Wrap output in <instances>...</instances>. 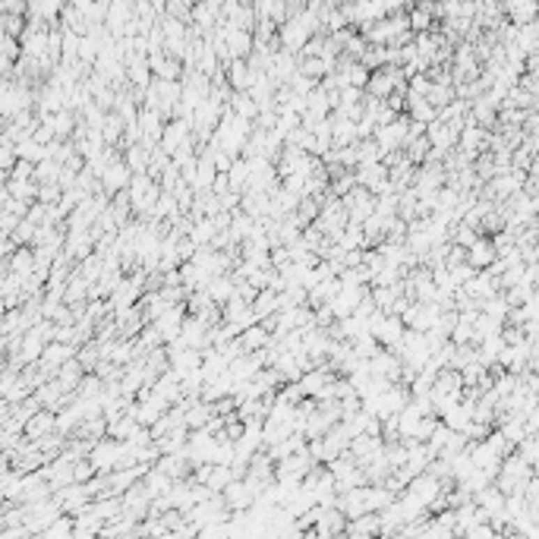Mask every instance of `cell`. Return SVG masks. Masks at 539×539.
Segmentation results:
<instances>
[{
  "mask_svg": "<svg viewBox=\"0 0 539 539\" xmlns=\"http://www.w3.org/2000/svg\"><path fill=\"white\" fill-rule=\"evenodd\" d=\"M224 501H227L230 511H250V508L259 501V486L250 483L246 476H240V480H234L227 489H224Z\"/></svg>",
  "mask_w": 539,
  "mask_h": 539,
  "instance_id": "cell-1",
  "label": "cell"
},
{
  "mask_svg": "<svg viewBox=\"0 0 539 539\" xmlns=\"http://www.w3.org/2000/svg\"><path fill=\"white\" fill-rule=\"evenodd\" d=\"M79 354V344H63V341H51L45 347V354H41V369H45V375H57V369L63 366L66 360H73V356Z\"/></svg>",
  "mask_w": 539,
  "mask_h": 539,
  "instance_id": "cell-2",
  "label": "cell"
},
{
  "mask_svg": "<svg viewBox=\"0 0 539 539\" xmlns=\"http://www.w3.org/2000/svg\"><path fill=\"white\" fill-rule=\"evenodd\" d=\"M57 501L63 505V511L66 514H79L82 508L89 505V501H95L92 499V492H89V486L86 483H70V486H63V489H57Z\"/></svg>",
  "mask_w": 539,
  "mask_h": 539,
  "instance_id": "cell-3",
  "label": "cell"
},
{
  "mask_svg": "<svg viewBox=\"0 0 539 539\" xmlns=\"http://www.w3.org/2000/svg\"><path fill=\"white\" fill-rule=\"evenodd\" d=\"M130 180H132V167L126 165V158H117V161H111L107 165V171L101 174V186H105V192H120V190H126L130 186Z\"/></svg>",
  "mask_w": 539,
  "mask_h": 539,
  "instance_id": "cell-4",
  "label": "cell"
},
{
  "mask_svg": "<svg viewBox=\"0 0 539 539\" xmlns=\"http://www.w3.org/2000/svg\"><path fill=\"white\" fill-rule=\"evenodd\" d=\"M331 126H335V149H344V145H356L360 142V123L354 117H344V114H331Z\"/></svg>",
  "mask_w": 539,
  "mask_h": 539,
  "instance_id": "cell-5",
  "label": "cell"
},
{
  "mask_svg": "<svg viewBox=\"0 0 539 539\" xmlns=\"http://www.w3.org/2000/svg\"><path fill=\"white\" fill-rule=\"evenodd\" d=\"M51 432H57V410L41 407L38 413L26 423V435L29 439H45V435H51Z\"/></svg>",
  "mask_w": 539,
  "mask_h": 539,
  "instance_id": "cell-6",
  "label": "cell"
},
{
  "mask_svg": "<svg viewBox=\"0 0 539 539\" xmlns=\"http://www.w3.org/2000/svg\"><path fill=\"white\" fill-rule=\"evenodd\" d=\"M252 76H256V70L250 66V60L246 57H237L227 66V82L234 86V92H250Z\"/></svg>",
  "mask_w": 539,
  "mask_h": 539,
  "instance_id": "cell-7",
  "label": "cell"
},
{
  "mask_svg": "<svg viewBox=\"0 0 539 539\" xmlns=\"http://www.w3.org/2000/svg\"><path fill=\"white\" fill-rule=\"evenodd\" d=\"M89 369L79 363V356H73V360H66L63 366L57 369V381L63 385V391L66 395H76V388H79V381H82V375H86Z\"/></svg>",
  "mask_w": 539,
  "mask_h": 539,
  "instance_id": "cell-8",
  "label": "cell"
},
{
  "mask_svg": "<svg viewBox=\"0 0 539 539\" xmlns=\"http://www.w3.org/2000/svg\"><path fill=\"white\" fill-rule=\"evenodd\" d=\"M375 533H381L379 511H366V514H360V517L347 520V536H375Z\"/></svg>",
  "mask_w": 539,
  "mask_h": 539,
  "instance_id": "cell-9",
  "label": "cell"
},
{
  "mask_svg": "<svg viewBox=\"0 0 539 539\" xmlns=\"http://www.w3.org/2000/svg\"><path fill=\"white\" fill-rule=\"evenodd\" d=\"M142 483H145V492H149V495H151V501H155L158 495H167V492H171V486H174L177 480H174L171 473H165L161 467H151L149 473L142 476Z\"/></svg>",
  "mask_w": 539,
  "mask_h": 539,
  "instance_id": "cell-10",
  "label": "cell"
},
{
  "mask_svg": "<svg viewBox=\"0 0 539 539\" xmlns=\"http://www.w3.org/2000/svg\"><path fill=\"white\" fill-rule=\"evenodd\" d=\"M205 290H208V296L218 303V306H224V303H227L230 296L237 294V281H234V275L227 271V275L211 278V281H208V287H205Z\"/></svg>",
  "mask_w": 539,
  "mask_h": 539,
  "instance_id": "cell-11",
  "label": "cell"
},
{
  "mask_svg": "<svg viewBox=\"0 0 539 539\" xmlns=\"http://www.w3.org/2000/svg\"><path fill=\"white\" fill-rule=\"evenodd\" d=\"M70 536H76V514H60L38 539H70Z\"/></svg>",
  "mask_w": 539,
  "mask_h": 539,
  "instance_id": "cell-12",
  "label": "cell"
},
{
  "mask_svg": "<svg viewBox=\"0 0 539 539\" xmlns=\"http://www.w3.org/2000/svg\"><path fill=\"white\" fill-rule=\"evenodd\" d=\"M218 234H221V227H218L215 224V218H199L196 224H192V230H190V237L196 240L199 246H211V240L218 237Z\"/></svg>",
  "mask_w": 539,
  "mask_h": 539,
  "instance_id": "cell-13",
  "label": "cell"
},
{
  "mask_svg": "<svg viewBox=\"0 0 539 539\" xmlns=\"http://www.w3.org/2000/svg\"><path fill=\"white\" fill-rule=\"evenodd\" d=\"M230 107H234L240 117H246V120H256L259 117V101L252 98L250 92H234V95H230Z\"/></svg>",
  "mask_w": 539,
  "mask_h": 539,
  "instance_id": "cell-14",
  "label": "cell"
},
{
  "mask_svg": "<svg viewBox=\"0 0 539 539\" xmlns=\"http://www.w3.org/2000/svg\"><path fill=\"white\" fill-rule=\"evenodd\" d=\"M60 174H63V165L57 158H45L35 165V180L38 183H60Z\"/></svg>",
  "mask_w": 539,
  "mask_h": 539,
  "instance_id": "cell-15",
  "label": "cell"
},
{
  "mask_svg": "<svg viewBox=\"0 0 539 539\" xmlns=\"http://www.w3.org/2000/svg\"><path fill=\"white\" fill-rule=\"evenodd\" d=\"M26 26H29V16L26 13H3V32H7V35H13V38H22Z\"/></svg>",
  "mask_w": 539,
  "mask_h": 539,
  "instance_id": "cell-16",
  "label": "cell"
},
{
  "mask_svg": "<svg viewBox=\"0 0 539 539\" xmlns=\"http://www.w3.org/2000/svg\"><path fill=\"white\" fill-rule=\"evenodd\" d=\"M35 230H38V224H32L29 218H22L20 221V227L13 230V240L20 246H32V240H35Z\"/></svg>",
  "mask_w": 539,
  "mask_h": 539,
  "instance_id": "cell-17",
  "label": "cell"
},
{
  "mask_svg": "<svg viewBox=\"0 0 539 539\" xmlns=\"http://www.w3.org/2000/svg\"><path fill=\"white\" fill-rule=\"evenodd\" d=\"M511 16L517 22H526L536 16V3L533 0H511Z\"/></svg>",
  "mask_w": 539,
  "mask_h": 539,
  "instance_id": "cell-18",
  "label": "cell"
},
{
  "mask_svg": "<svg viewBox=\"0 0 539 539\" xmlns=\"http://www.w3.org/2000/svg\"><path fill=\"white\" fill-rule=\"evenodd\" d=\"M489 256H492V250H489L486 243H483V246H473V252H470V259H473L476 265H486V259H489Z\"/></svg>",
  "mask_w": 539,
  "mask_h": 539,
  "instance_id": "cell-19",
  "label": "cell"
},
{
  "mask_svg": "<svg viewBox=\"0 0 539 539\" xmlns=\"http://www.w3.org/2000/svg\"><path fill=\"white\" fill-rule=\"evenodd\" d=\"M460 243H470V240H473V234H470V230H460Z\"/></svg>",
  "mask_w": 539,
  "mask_h": 539,
  "instance_id": "cell-20",
  "label": "cell"
},
{
  "mask_svg": "<svg viewBox=\"0 0 539 539\" xmlns=\"http://www.w3.org/2000/svg\"><path fill=\"white\" fill-rule=\"evenodd\" d=\"M151 3H155L158 10H165V7H167V0H151Z\"/></svg>",
  "mask_w": 539,
  "mask_h": 539,
  "instance_id": "cell-21",
  "label": "cell"
}]
</instances>
